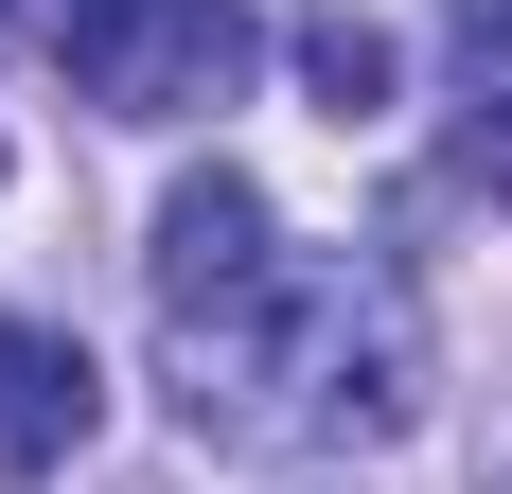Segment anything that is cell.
<instances>
[{
  "label": "cell",
  "mask_w": 512,
  "mask_h": 494,
  "mask_svg": "<svg viewBox=\"0 0 512 494\" xmlns=\"http://www.w3.org/2000/svg\"><path fill=\"white\" fill-rule=\"evenodd\" d=\"M283 265V212H265L248 159H212V177H177L159 195V247H142V283H159V336H195V318H230V300Z\"/></svg>",
  "instance_id": "obj_3"
},
{
  "label": "cell",
  "mask_w": 512,
  "mask_h": 494,
  "mask_svg": "<svg viewBox=\"0 0 512 494\" xmlns=\"http://www.w3.org/2000/svg\"><path fill=\"white\" fill-rule=\"evenodd\" d=\"M301 89L336 106V124H371V106H389V36H371V18H301Z\"/></svg>",
  "instance_id": "obj_6"
},
{
  "label": "cell",
  "mask_w": 512,
  "mask_h": 494,
  "mask_svg": "<svg viewBox=\"0 0 512 494\" xmlns=\"http://www.w3.org/2000/svg\"><path fill=\"white\" fill-rule=\"evenodd\" d=\"M460 177L512 195V0H460Z\"/></svg>",
  "instance_id": "obj_5"
},
{
  "label": "cell",
  "mask_w": 512,
  "mask_h": 494,
  "mask_svg": "<svg viewBox=\"0 0 512 494\" xmlns=\"http://www.w3.org/2000/svg\"><path fill=\"white\" fill-rule=\"evenodd\" d=\"M89 18H124V0H0V36H36V53H71Z\"/></svg>",
  "instance_id": "obj_7"
},
{
  "label": "cell",
  "mask_w": 512,
  "mask_h": 494,
  "mask_svg": "<svg viewBox=\"0 0 512 494\" xmlns=\"http://www.w3.org/2000/svg\"><path fill=\"white\" fill-rule=\"evenodd\" d=\"M248 0H124V18H89L71 36V89L106 106V124H195V106L248 89Z\"/></svg>",
  "instance_id": "obj_2"
},
{
  "label": "cell",
  "mask_w": 512,
  "mask_h": 494,
  "mask_svg": "<svg viewBox=\"0 0 512 494\" xmlns=\"http://www.w3.org/2000/svg\"><path fill=\"white\" fill-rule=\"evenodd\" d=\"M106 424V371L89 336H53V318H0V477H71Z\"/></svg>",
  "instance_id": "obj_4"
},
{
  "label": "cell",
  "mask_w": 512,
  "mask_h": 494,
  "mask_svg": "<svg viewBox=\"0 0 512 494\" xmlns=\"http://www.w3.org/2000/svg\"><path fill=\"white\" fill-rule=\"evenodd\" d=\"M407 389H424V318H407V283L389 265H265L230 318H195L177 336V406L195 424H230V442H283V459H318V442H389L407 424Z\"/></svg>",
  "instance_id": "obj_1"
}]
</instances>
